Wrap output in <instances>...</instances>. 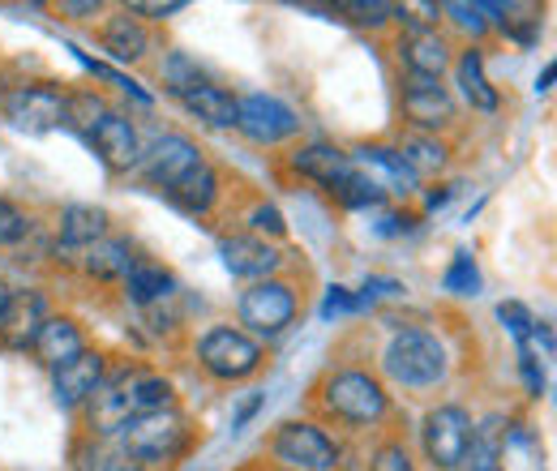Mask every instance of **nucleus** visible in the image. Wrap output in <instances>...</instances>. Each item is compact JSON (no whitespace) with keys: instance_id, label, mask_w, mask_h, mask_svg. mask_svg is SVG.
<instances>
[{"instance_id":"4c0bfd02","label":"nucleus","mask_w":557,"mask_h":471,"mask_svg":"<svg viewBox=\"0 0 557 471\" xmlns=\"http://www.w3.org/2000/svg\"><path fill=\"white\" fill-rule=\"evenodd\" d=\"M26 232H30V219H26L13 202L0 198V245H17Z\"/></svg>"},{"instance_id":"0eeeda50","label":"nucleus","mask_w":557,"mask_h":471,"mask_svg":"<svg viewBox=\"0 0 557 471\" xmlns=\"http://www.w3.org/2000/svg\"><path fill=\"white\" fill-rule=\"evenodd\" d=\"M420 433H424V455H429V463L442 471H455L459 459H463V450H468V437H472V416L455 404L433 407V411L424 416V429H420Z\"/></svg>"},{"instance_id":"ddd939ff","label":"nucleus","mask_w":557,"mask_h":471,"mask_svg":"<svg viewBox=\"0 0 557 471\" xmlns=\"http://www.w3.org/2000/svg\"><path fill=\"white\" fill-rule=\"evenodd\" d=\"M219 258H223V267L232 270L236 278H253V283H267L283 267V253H278L275 245L258 240V236H227V240H219Z\"/></svg>"},{"instance_id":"a19ab883","label":"nucleus","mask_w":557,"mask_h":471,"mask_svg":"<svg viewBox=\"0 0 557 471\" xmlns=\"http://www.w3.org/2000/svg\"><path fill=\"white\" fill-rule=\"evenodd\" d=\"M249 227H253V232H271V236H283V232H287V227H283V214L267 202L249 210Z\"/></svg>"},{"instance_id":"79ce46f5","label":"nucleus","mask_w":557,"mask_h":471,"mask_svg":"<svg viewBox=\"0 0 557 471\" xmlns=\"http://www.w3.org/2000/svg\"><path fill=\"white\" fill-rule=\"evenodd\" d=\"M446 13H455V22L463 30H472V35H485L488 30V22L481 17V4H446Z\"/></svg>"},{"instance_id":"c756f323","label":"nucleus","mask_w":557,"mask_h":471,"mask_svg":"<svg viewBox=\"0 0 557 471\" xmlns=\"http://www.w3.org/2000/svg\"><path fill=\"white\" fill-rule=\"evenodd\" d=\"M172 287H176L172 274H163L159 267H134L125 274V292L134 305H154V300L172 296Z\"/></svg>"},{"instance_id":"b1692460","label":"nucleus","mask_w":557,"mask_h":471,"mask_svg":"<svg viewBox=\"0 0 557 471\" xmlns=\"http://www.w3.org/2000/svg\"><path fill=\"white\" fill-rule=\"evenodd\" d=\"M86 407H90V429H95V433H121L125 420H129V404H125L121 377L108 382V386H99V391L86 399Z\"/></svg>"},{"instance_id":"37998d69","label":"nucleus","mask_w":557,"mask_h":471,"mask_svg":"<svg viewBox=\"0 0 557 471\" xmlns=\"http://www.w3.org/2000/svg\"><path fill=\"white\" fill-rule=\"evenodd\" d=\"M356 309V296L348 287H331L326 300H322V318H339V313H351Z\"/></svg>"},{"instance_id":"4468645a","label":"nucleus","mask_w":557,"mask_h":471,"mask_svg":"<svg viewBox=\"0 0 557 471\" xmlns=\"http://www.w3.org/2000/svg\"><path fill=\"white\" fill-rule=\"evenodd\" d=\"M86 137H90V146L99 150V159H103L112 172H129V168L141 159L138 129H134L125 116H116V112H108Z\"/></svg>"},{"instance_id":"1a4fd4ad","label":"nucleus","mask_w":557,"mask_h":471,"mask_svg":"<svg viewBox=\"0 0 557 471\" xmlns=\"http://www.w3.org/2000/svg\"><path fill=\"white\" fill-rule=\"evenodd\" d=\"M4 116L13 121V129L22 134H48L65 125V95H57L52 86H22L4 99Z\"/></svg>"},{"instance_id":"f3484780","label":"nucleus","mask_w":557,"mask_h":471,"mask_svg":"<svg viewBox=\"0 0 557 471\" xmlns=\"http://www.w3.org/2000/svg\"><path fill=\"white\" fill-rule=\"evenodd\" d=\"M44 296L39 292H13L4 318H0V343L4 347H30L44 326Z\"/></svg>"},{"instance_id":"7ed1b4c3","label":"nucleus","mask_w":557,"mask_h":471,"mask_svg":"<svg viewBox=\"0 0 557 471\" xmlns=\"http://www.w3.org/2000/svg\"><path fill=\"white\" fill-rule=\"evenodd\" d=\"M198 360L219 382H245L262 369V347H258V338H249L236 326H214L198 343Z\"/></svg>"},{"instance_id":"5701e85b","label":"nucleus","mask_w":557,"mask_h":471,"mask_svg":"<svg viewBox=\"0 0 557 471\" xmlns=\"http://www.w3.org/2000/svg\"><path fill=\"white\" fill-rule=\"evenodd\" d=\"M108 232V214L99 206H70L61 214V245L65 249H90L95 240H103Z\"/></svg>"},{"instance_id":"de8ad7c7","label":"nucleus","mask_w":557,"mask_h":471,"mask_svg":"<svg viewBox=\"0 0 557 471\" xmlns=\"http://www.w3.org/2000/svg\"><path fill=\"white\" fill-rule=\"evenodd\" d=\"M61 9H65V13H95L99 4H61Z\"/></svg>"},{"instance_id":"f257e3e1","label":"nucleus","mask_w":557,"mask_h":471,"mask_svg":"<svg viewBox=\"0 0 557 471\" xmlns=\"http://www.w3.org/2000/svg\"><path fill=\"white\" fill-rule=\"evenodd\" d=\"M382 369H386V377H395L399 386H412V391L437 386L446 377V347L429 331H399L382 351Z\"/></svg>"},{"instance_id":"20e7f679","label":"nucleus","mask_w":557,"mask_h":471,"mask_svg":"<svg viewBox=\"0 0 557 471\" xmlns=\"http://www.w3.org/2000/svg\"><path fill=\"white\" fill-rule=\"evenodd\" d=\"M322 404L331 416L348 420V424H373L386 416V391L377 377L360 373V369H344L335 377H326L322 386Z\"/></svg>"},{"instance_id":"9d476101","label":"nucleus","mask_w":557,"mask_h":471,"mask_svg":"<svg viewBox=\"0 0 557 471\" xmlns=\"http://www.w3.org/2000/svg\"><path fill=\"white\" fill-rule=\"evenodd\" d=\"M202 163H207V159H202V150H198L189 137L163 134L150 146V154H146V181L168 194V189H176L185 176H194Z\"/></svg>"},{"instance_id":"f8f14e48","label":"nucleus","mask_w":557,"mask_h":471,"mask_svg":"<svg viewBox=\"0 0 557 471\" xmlns=\"http://www.w3.org/2000/svg\"><path fill=\"white\" fill-rule=\"evenodd\" d=\"M404 112L417 129H442L455 121V99L442 82L433 77H412L408 73V86H404Z\"/></svg>"},{"instance_id":"cd10ccee","label":"nucleus","mask_w":557,"mask_h":471,"mask_svg":"<svg viewBox=\"0 0 557 471\" xmlns=\"http://www.w3.org/2000/svg\"><path fill=\"white\" fill-rule=\"evenodd\" d=\"M502 471H545V455H541V442L528 433V429H506L502 437Z\"/></svg>"},{"instance_id":"a878e982","label":"nucleus","mask_w":557,"mask_h":471,"mask_svg":"<svg viewBox=\"0 0 557 471\" xmlns=\"http://www.w3.org/2000/svg\"><path fill=\"white\" fill-rule=\"evenodd\" d=\"M168 198L181 206V210H189V214H207L210 206H214V198H219V176L202 163L194 176H185L176 189H168Z\"/></svg>"},{"instance_id":"72a5a7b5","label":"nucleus","mask_w":557,"mask_h":471,"mask_svg":"<svg viewBox=\"0 0 557 471\" xmlns=\"http://www.w3.org/2000/svg\"><path fill=\"white\" fill-rule=\"evenodd\" d=\"M339 198H344V206H351V210H364V206H382V202H386V194H382L373 181H364L360 172H356L348 185L339 189Z\"/></svg>"},{"instance_id":"6e6552de","label":"nucleus","mask_w":557,"mask_h":471,"mask_svg":"<svg viewBox=\"0 0 557 471\" xmlns=\"http://www.w3.org/2000/svg\"><path fill=\"white\" fill-rule=\"evenodd\" d=\"M236 129L258 146H278L300 129V121L287 103H278L271 95H249V99L236 103Z\"/></svg>"},{"instance_id":"aec40b11","label":"nucleus","mask_w":557,"mask_h":471,"mask_svg":"<svg viewBox=\"0 0 557 471\" xmlns=\"http://www.w3.org/2000/svg\"><path fill=\"white\" fill-rule=\"evenodd\" d=\"M502 416H488L481 424H472V437H468V450L459 459L455 471H502Z\"/></svg>"},{"instance_id":"49530a36","label":"nucleus","mask_w":557,"mask_h":471,"mask_svg":"<svg viewBox=\"0 0 557 471\" xmlns=\"http://www.w3.org/2000/svg\"><path fill=\"white\" fill-rule=\"evenodd\" d=\"M554 77H557V65H549L545 73H541V90H549V86H554Z\"/></svg>"},{"instance_id":"58836bf2","label":"nucleus","mask_w":557,"mask_h":471,"mask_svg":"<svg viewBox=\"0 0 557 471\" xmlns=\"http://www.w3.org/2000/svg\"><path fill=\"white\" fill-rule=\"evenodd\" d=\"M373 471H417V468H412V455H408L399 442H386V446H377V455H373Z\"/></svg>"},{"instance_id":"39448f33","label":"nucleus","mask_w":557,"mask_h":471,"mask_svg":"<svg viewBox=\"0 0 557 471\" xmlns=\"http://www.w3.org/2000/svg\"><path fill=\"white\" fill-rule=\"evenodd\" d=\"M271 450H275L278 463H287V471H335V463H339V446L309 420L278 424Z\"/></svg>"},{"instance_id":"c03bdc74","label":"nucleus","mask_w":557,"mask_h":471,"mask_svg":"<svg viewBox=\"0 0 557 471\" xmlns=\"http://www.w3.org/2000/svg\"><path fill=\"white\" fill-rule=\"evenodd\" d=\"M99 471H141L129 455H112V459H103V468Z\"/></svg>"},{"instance_id":"4be33fe9","label":"nucleus","mask_w":557,"mask_h":471,"mask_svg":"<svg viewBox=\"0 0 557 471\" xmlns=\"http://www.w3.org/2000/svg\"><path fill=\"white\" fill-rule=\"evenodd\" d=\"M121 391H125L129 416L163 411V407L172 404V382L159 377V373H125V377H121Z\"/></svg>"},{"instance_id":"ea45409f","label":"nucleus","mask_w":557,"mask_h":471,"mask_svg":"<svg viewBox=\"0 0 557 471\" xmlns=\"http://www.w3.org/2000/svg\"><path fill=\"white\" fill-rule=\"evenodd\" d=\"M185 9V0H134L125 13H134V17H154V22H163V17H172V13H181Z\"/></svg>"},{"instance_id":"c9c22d12","label":"nucleus","mask_w":557,"mask_h":471,"mask_svg":"<svg viewBox=\"0 0 557 471\" xmlns=\"http://www.w3.org/2000/svg\"><path fill=\"white\" fill-rule=\"evenodd\" d=\"M344 13H351V22H360V26H382L399 9L395 4H382V0H351V4H344Z\"/></svg>"},{"instance_id":"9b49d317","label":"nucleus","mask_w":557,"mask_h":471,"mask_svg":"<svg viewBox=\"0 0 557 471\" xmlns=\"http://www.w3.org/2000/svg\"><path fill=\"white\" fill-rule=\"evenodd\" d=\"M351 168H356L364 181H373L382 194H417V185H420V176L404 163V154L391 150V146H360V150L351 154Z\"/></svg>"},{"instance_id":"c85d7f7f","label":"nucleus","mask_w":557,"mask_h":471,"mask_svg":"<svg viewBox=\"0 0 557 471\" xmlns=\"http://www.w3.org/2000/svg\"><path fill=\"white\" fill-rule=\"evenodd\" d=\"M86 270L95 278H125L134 270V253L125 240H95L86 253Z\"/></svg>"},{"instance_id":"a211bd4d","label":"nucleus","mask_w":557,"mask_h":471,"mask_svg":"<svg viewBox=\"0 0 557 471\" xmlns=\"http://www.w3.org/2000/svg\"><path fill=\"white\" fill-rule=\"evenodd\" d=\"M399 57H404V65H408L412 77H433V82H442V73L450 65L446 39H442L437 30H429V26H417V30L399 44Z\"/></svg>"},{"instance_id":"412c9836","label":"nucleus","mask_w":557,"mask_h":471,"mask_svg":"<svg viewBox=\"0 0 557 471\" xmlns=\"http://www.w3.org/2000/svg\"><path fill=\"white\" fill-rule=\"evenodd\" d=\"M181 99H185V108H189L198 121H207V125H214V129H232V125H236V103H240V99L227 95L223 86L202 82V86L185 90Z\"/></svg>"},{"instance_id":"423d86ee","label":"nucleus","mask_w":557,"mask_h":471,"mask_svg":"<svg viewBox=\"0 0 557 471\" xmlns=\"http://www.w3.org/2000/svg\"><path fill=\"white\" fill-rule=\"evenodd\" d=\"M240 322L253 331V335L275 338L292 326L296 318V292L278 278H267V283H253L249 292H240V305H236Z\"/></svg>"},{"instance_id":"dca6fc26","label":"nucleus","mask_w":557,"mask_h":471,"mask_svg":"<svg viewBox=\"0 0 557 471\" xmlns=\"http://www.w3.org/2000/svg\"><path fill=\"white\" fill-rule=\"evenodd\" d=\"M292 168H296L300 176L318 181L322 189H344L351 176H356L351 154H344L339 146H326V141H313V146L296 150V154H292Z\"/></svg>"},{"instance_id":"f03ea898","label":"nucleus","mask_w":557,"mask_h":471,"mask_svg":"<svg viewBox=\"0 0 557 471\" xmlns=\"http://www.w3.org/2000/svg\"><path fill=\"white\" fill-rule=\"evenodd\" d=\"M121 442H125V455L134 463H172L185 446H189V424L185 416H176L172 407L163 411H146V416H129L125 429H121Z\"/></svg>"},{"instance_id":"6ab92c4d","label":"nucleus","mask_w":557,"mask_h":471,"mask_svg":"<svg viewBox=\"0 0 557 471\" xmlns=\"http://www.w3.org/2000/svg\"><path fill=\"white\" fill-rule=\"evenodd\" d=\"M35 356L48 364V369H61V364H70L73 356H82L86 351V343H82V331L73 326L70 318H48L44 326H39V335H35Z\"/></svg>"},{"instance_id":"f704fd0d","label":"nucleus","mask_w":557,"mask_h":471,"mask_svg":"<svg viewBox=\"0 0 557 471\" xmlns=\"http://www.w3.org/2000/svg\"><path fill=\"white\" fill-rule=\"evenodd\" d=\"M497 318H502V326L510 331V335L519 338V347H528V335H532V326H536V318L523 309V305H515V300H506V305H497Z\"/></svg>"},{"instance_id":"2f4dec72","label":"nucleus","mask_w":557,"mask_h":471,"mask_svg":"<svg viewBox=\"0 0 557 471\" xmlns=\"http://www.w3.org/2000/svg\"><path fill=\"white\" fill-rule=\"evenodd\" d=\"M103 116H108V108H103L95 95H70V99H65V125L82 129V134H90Z\"/></svg>"},{"instance_id":"2eb2a0df","label":"nucleus","mask_w":557,"mask_h":471,"mask_svg":"<svg viewBox=\"0 0 557 471\" xmlns=\"http://www.w3.org/2000/svg\"><path fill=\"white\" fill-rule=\"evenodd\" d=\"M99 386H103V356L99 351H82L70 364L52 369V391H57L61 407H82Z\"/></svg>"},{"instance_id":"e433bc0d","label":"nucleus","mask_w":557,"mask_h":471,"mask_svg":"<svg viewBox=\"0 0 557 471\" xmlns=\"http://www.w3.org/2000/svg\"><path fill=\"white\" fill-rule=\"evenodd\" d=\"M168 82H172V90H176V95H185V90L202 86V73H198V65H194L185 52H176V57L168 61Z\"/></svg>"},{"instance_id":"a18cd8bd","label":"nucleus","mask_w":557,"mask_h":471,"mask_svg":"<svg viewBox=\"0 0 557 471\" xmlns=\"http://www.w3.org/2000/svg\"><path fill=\"white\" fill-rule=\"evenodd\" d=\"M9 300H13V287L0 278V318H4V309H9Z\"/></svg>"},{"instance_id":"393cba45","label":"nucleus","mask_w":557,"mask_h":471,"mask_svg":"<svg viewBox=\"0 0 557 471\" xmlns=\"http://www.w3.org/2000/svg\"><path fill=\"white\" fill-rule=\"evenodd\" d=\"M459 86H463V99H468L476 112H497V90L488 86L481 48H468V52L459 57Z\"/></svg>"},{"instance_id":"bb28decb","label":"nucleus","mask_w":557,"mask_h":471,"mask_svg":"<svg viewBox=\"0 0 557 471\" xmlns=\"http://www.w3.org/2000/svg\"><path fill=\"white\" fill-rule=\"evenodd\" d=\"M103 48H108L116 61H141V57H146V30H141L129 13H121V17L108 22Z\"/></svg>"},{"instance_id":"7c9ffc66","label":"nucleus","mask_w":557,"mask_h":471,"mask_svg":"<svg viewBox=\"0 0 557 471\" xmlns=\"http://www.w3.org/2000/svg\"><path fill=\"white\" fill-rule=\"evenodd\" d=\"M399 154H404V163H408L417 176L437 172V168L446 163V146H442V141H433V137H408Z\"/></svg>"},{"instance_id":"473e14b6","label":"nucleus","mask_w":557,"mask_h":471,"mask_svg":"<svg viewBox=\"0 0 557 471\" xmlns=\"http://www.w3.org/2000/svg\"><path fill=\"white\" fill-rule=\"evenodd\" d=\"M481 287V270L472 262V253H455V262L446 270V292H455V296H472Z\"/></svg>"}]
</instances>
